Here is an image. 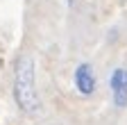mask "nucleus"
Wrapping results in <instances>:
<instances>
[{"label":"nucleus","instance_id":"f03ea898","mask_svg":"<svg viewBox=\"0 0 127 125\" xmlns=\"http://www.w3.org/2000/svg\"><path fill=\"white\" fill-rule=\"evenodd\" d=\"M73 86L77 89L79 96H93L95 93V86H98V80H95V71L89 61H82V64H77L75 71H73Z\"/></svg>","mask_w":127,"mask_h":125},{"label":"nucleus","instance_id":"7ed1b4c3","mask_svg":"<svg viewBox=\"0 0 127 125\" xmlns=\"http://www.w3.org/2000/svg\"><path fill=\"white\" fill-rule=\"evenodd\" d=\"M109 89L118 109L127 107V68H114L109 75Z\"/></svg>","mask_w":127,"mask_h":125},{"label":"nucleus","instance_id":"f257e3e1","mask_svg":"<svg viewBox=\"0 0 127 125\" xmlns=\"http://www.w3.org/2000/svg\"><path fill=\"white\" fill-rule=\"evenodd\" d=\"M36 66L30 55H18L14 64V102L23 114H36L41 98L36 91Z\"/></svg>","mask_w":127,"mask_h":125}]
</instances>
